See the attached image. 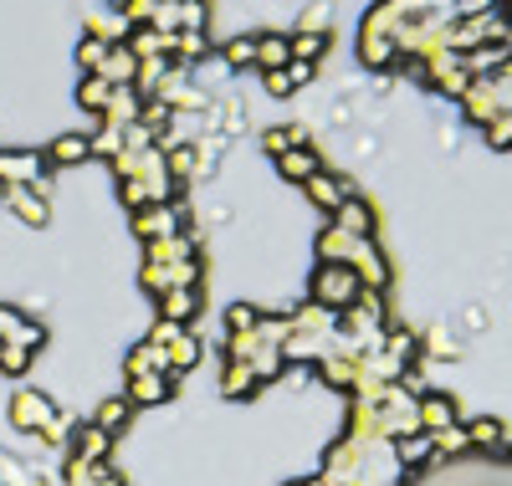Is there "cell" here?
<instances>
[{
    "mask_svg": "<svg viewBox=\"0 0 512 486\" xmlns=\"http://www.w3.org/2000/svg\"><path fill=\"white\" fill-rule=\"evenodd\" d=\"M287 41H292V62H318L323 47H328V36H318V31H297Z\"/></svg>",
    "mask_w": 512,
    "mask_h": 486,
    "instance_id": "5",
    "label": "cell"
},
{
    "mask_svg": "<svg viewBox=\"0 0 512 486\" xmlns=\"http://www.w3.org/2000/svg\"><path fill=\"white\" fill-rule=\"evenodd\" d=\"M308 195H313L318 205H328V210H338V205H344V185H338V180H328L323 169H318L313 180H308Z\"/></svg>",
    "mask_w": 512,
    "mask_h": 486,
    "instance_id": "6",
    "label": "cell"
},
{
    "mask_svg": "<svg viewBox=\"0 0 512 486\" xmlns=\"http://www.w3.org/2000/svg\"><path fill=\"white\" fill-rule=\"evenodd\" d=\"M492 82V93H497V108L502 113H512V67H502L497 77H487Z\"/></svg>",
    "mask_w": 512,
    "mask_h": 486,
    "instance_id": "9",
    "label": "cell"
},
{
    "mask_svg": "<svg viewBox=\"0 0 512 486\" xmlns=\"http://www.w3.org/2000/svg\"><path fill=\"white\" fill-rule=\"evenodd\" d=\"M482 134H487V144H492V149H502V154H507V149H512V113H497V118L482 128Z\"/></svg>",
    "mask_w": 512,
    "mask_h": 486,
    "instance_id": "7",
    "label": "cell"
},
{
    "mask_svg": "<svg viewBox=\"0 0 512 486\" xmlns=\"http://www.w3.org/2000/svg\"><path fill=\"white\" fill-rule=\"evenodd\" d=\"M277 164H282V174H287V180H313V174H318V154L313 149H303V144H297V149H287V154H277Z\"/></svg>",
    "mask_w": 512,
    "mask_h": 486,
    "instance_id": "2",
    "label": "cell"
},
{
    "mask_svg": "<svg viewBox=\"0 0 512 486\" xmlns=\"http://www.w3.org/2000/svg\"><path fill=\"white\" fill-rule=\"evenodd\" d=\"M502 16H507V26H512V0H502Z\"/></svg>",
    "mask_w": 512,
    "mask_h": 486,
    "instance_id": "12",
    "label": "cell"
},
{
    "mask_svg": "<svg viewBox=\"0 0 512 486\" xmlns=\"http://www.w3.org/2000/svg\"><path fill=\"white\" fill-rule=\"evenodd\" d=\"M487 11H502V0H456V16H461V21L487 16Z\"/></svg>",
    "mask_w": 512,
    "mask_h": 486,
    "instance_id": "10",
    "label": "cell"
},
{
    "mask_svg": "<svg viewBox=\"0 0 512 486\" xmlns=\"http://www.w3.org/2000/svg\"><path fill=\"white\" fill-rule=\"evenodd\" d=\"M226 62H231V67H251V62H256V41H251V36L231 41V47H226Z\"/></svg>",
    "mask_w": 512,
    "mask_h": 486,
    "instance_id": "8",
    "label": "cell"
},
{
    "mask_svg": "<svg viewBox=\"0 0 512 486\" xmlns=\"http://www.w3.org/2000/svg\"><path fill=\"white\" fill-rule=\"evenodd\" d=\"M82 108H93V113H108V98H113V82L108 77H98V72H88L82 77Z\"/></svg>",
    "mask_w": 512,
    "mask_h": 486,
    "instance_id": "3",
    "label": "cell"
},
{
    "mask_svg": "<svg viewBox=\"0 0 512 486\" xmlns=\"http://www.w3.org/2000/svg\"><path fill=\"white\" fill-rule=\"evenodd\" d=\"M461 113L472 118V123H482V128H487V123L502 113V108H497V93H492V82H487V77H477V82L461 93Z\"/></svg>",
    "mask_w": 512,
    "mask_h": 486,
    "instance_id": "1",
    "label": "cell"
},
{
    "mask_svg": "<svg viewBox=\"0 0 512 486\" xmlns=\"http://www.w3.org/2000/svg\"><path fill=\"white\" fill-rule=\"evenodd\" d=\"M88 149H93V144L82 139V134H67V139H57V144L47 149V159H52V164H77V159H88Z\"/></svg>",
    "mask_w": 512,
    "mask_h": 486,
    "instance_id": "4",
    "label": "cell"
},
{
    "mask_svg": "<svg viewBox=\"0 0 512 486\" xmlns=\"http://www.w3.org/2000/svg\"><path fill=\"white\" fill-rule=\"evenodd\" d=\"M472 435H477V440H497V425H487V420H482V425H472Z\"/></svg>",
    "mask_w": 512,
    "mask_h": 486,
    "instance_id": "11",
    "label": "cell"
}]
</instances>
